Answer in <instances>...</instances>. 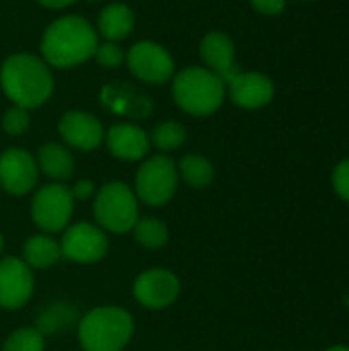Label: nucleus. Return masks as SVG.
<instances>
[{"mask_svg": "<svg viewBox=\"0 0 349 351\" xmlns=\"http://www.w3.org/2000/svg\"><path fill=\"white\" fill-rule=\"evenodd\" d=\"M99 45L97 29L78 14H64L51 21L41 35V58L49 68H76L91 60Z\"/></svg>", "mask_w": 349, "mask_h": 351, "instance_id": "f257e3e1", "label": "nucleus"}, {"mask_svg": "<svg viewBox=\"0 0 349 351\" xmlns=\"http://www.w3.org/2000/svg\"><path fill=\"white\" fill-rule=\"evenodd\" d=\"M0 86L12 105L23 109H37L49 101L56 82L51 68L35 53H12L0 66Z\"/></svg>", "mask_w": 349, "mask_h": 351, "instance_id": "f03ea898", "label": "nucleus"}, {"mask_svg": "<svg viewBox=\"0 0 349 351\" xmlns=\"http://www.w3.org/2000/svg\"><path fill=\"white\" fill-rule=\"evenodd\" d=\"M136 331L130 311L113 304L95 306L78 319L76 337L82 351H123Z\"/></svg>", "mask_w": 349, "mask_h": 351, "instance_id": "7ed1b4c3", "label": "nucleus"}, {"mask_svg": "<svg viewBox=\"0 0 349 351\" xmlns=\"http://www.w3.org/2000/svg\"><path fill=\"white\" fill-rule=\"evenodd\" d=\"M173 101L177 107L193 117H208L216 113L226 99V82L206 66H189L173 78Z\"/></svg>", "mask_w": 349, "mask_h": 351, "instance_id": "20e7f679", "label": "nucleus"}, {"mask_svg": "<svg viewBox=\"0 0 349 351\" xmlns=\"http://www.w3.org/2000/svg\"><path fill=\"white\" fill-rule=\"evenodd\" d=\"M95 224L107 234H128L140 220V202L134 187L123 181H109L97 187L93 197Z\"/></svg>", "mask_w": 349, "mask_h": 351, "instance_id": "39448f33", "label": "nucleus"}, {"mask_svg": "<svg viewBox=\"0 0 349 351\" xmlns=\"http://www.w3.org/2000/svg\"><path fill=\"white\" fill-rule=\"evenodd\" d=\"M179 183L181 179L177 160H173L169 154H148L136 171L134 193L140 204L163 208L177 195Z\"/></svg>", "mask_w": 349, "mask_h": 351, "instance_id": "423d86ee", "label": "nucleus"}, {"mask_svg": "<svg viewBox=\"0 0 349 351\" xmlns=\"http://www.w3.org/2000/svg\"><path fill=\"white\" fill-rule=\"evenodd\" d=\"M76 202L66 183H47L33 191L29 214L33 224L45 234H62L74 216Z\"/></svg>", "mask_w": 349, "mask_h": 351, "instance_id": "0eeeda50", "label": "nucleus"}, {"mask_svg": "<svg viewBox=\"0 0 349 351\" xmlns=\"http://www.w3.org/2000/svg\"><path fill=\"white\" fill-rule=\"evenodd\" d=\"M60 249L64 259L80 265H93L107 257L109 237L95 222H74L62 232Z\"/></svg>", "mask_w": 349, "mask_h": 351, "instance_id": "6e6552de", "label": "nucleus"}, {"mask_svg": "<svg viewBox=\"0 0 349 351\" xmlns=\"http://www.w3.org/2000/svg\"><path fill=\"white\" fill-rule=\"evenodd\" d=\"M125 64L130 72L146 84H165L175 76V60L171 51L150 39L134 43L125 51Z\"/></svg>", "mask_w": 349, "mask_h": 351, "instance_id": "1a4fd4ad", "label": "nucleus"}, {"mask_svg": "<svg viewBox=\"0 0 349 351\" xmlns=\"http://www.w3.org/2000/svg\"><path fill=\"white\" fill-rule=\"evenodd\" d=\"M181 294V280L169 267L144 269L132 286L134 300L148 311H165L177 302Z\"/></svg>", "mask_w": 349, "mask_h": 351, "instance_id": "9d476101", "label": "nucleus"}, {"mask_svg": "<svg viewBox=\"0 0 349 351\" xmlns=\"http://www.w3.org/2000/svg\"><path fill=\"white\" fill-rule=\"evenodd\" d=\"M39 181L35 156L25 148H6L0 154V191L21 197L33 193Z\"/></svg>", "mask_w": 349, "mask_h": 351, "instance_id": "9b49d317", "label": "nucleus"}, {"mask_svg": "<svg viewBox=\"0 0 349 351\" xmlns=\"http://www.w3.org/2000/svg\"><path fill=\"white\" fill-rule=\"evenodd\" d=\"M35 292V271L21 257H0V308L19 311Z\"/></svg>", "mask_w": 349, "mask_h": 351, "instance_id": "f8f14e48", "label": "nucleus"}, {"mask_svg": "<svg viewBox=\"0 0 349 351\" xmlns=\"http://www.w3.org/2000/svg\"><path fill=\"white\" fill-rule=\"evenodd\" d=\"M58 134L62 138V144L82 152H93L105 142V128L101 119L80 109L66 111L60 117Z\"/></svg>", "mask_w": 349, "mask_h": 351, "instance_id": "ddd939ff", "label": "nucleus"}, {"mask_svg": "<svg viewBox=\"0 0 349 351\" xmlns=\"http://www.w3.org/2000/svg\"><path fill=\"white\" fill-rule=\"evenodd\" d=\"M226 95L241 109H261L276 95L274 80L261 72H239L226 82Z\"/></svg>", "mask_w": 349, "mask_h": 351, "instance_id": "4468645a", "label": "nucleus"}, {"mask_svg": "<svg viewBox=\"0 0 349 351\" xmlns=\"http://www.w3.org/2000/svg\"><path fill=\"white\" fill-rule=\"evenodd\" d=\"M105 144L111 156L125 162H142L150 152V136L136 123H115L105 130Z\"/></svg>", "mask_w": 349, "mask_h": 351, "instance_id": "2eb2a0df", "label": "nucleus"}, {"mask_svg": "<svg viewBox=\"0 0 349 351\" xmlns=\"http://www.w3.org/2000/svg\"><path fill=\"white\" fill-rule=\"evenodd\" d=\"M200 53L208 70L218 74L224 82H228L234 74H239L237 66V47L228 33L210 31L204 35L200 43Z\"/></svg>", "mask_w": 349, "mask_h": 351, "instance_id": "dca6fc26", "label": "nucleus"}, {"mask_svg": "<svg viewBox=\"0 0 349 351\" xmlns=\"http://www.w3.org/2000/svg\"><path fill=\"white\" fill-rule=\"evenodd\" d=\"M37 167L39 175H45L51 179V183H64L74 175L76 160L70 152V148L62 142H47L37 150Z\"/></svg>", "mask_w": 349, "mask_h": 351, "instance_id": "f3484780", "label": "nucleus"}, {"mask_svg": "<svg viewBox=\"0 0 349 351\" xmlns=\"http://www.w3.org/2000/svg\"><path fill=\"white\" fill-rule=\"evenodd\" d=\"M136 27V14L125 2H111L107 4L99 19H97V33L105 37V41L119 43L121 39L130 37Z\"/></svg>", "mask_w": 349, "mask_h": 351, "instance_id": "a211bd4d", "label": "nucleus"}, {"mask_svg": "<svg viewBox=\"0 0 349 351\" xmlns=\"http://www.w3.org/2000/svg\"><path fill=\"white\" fill-rule=\"evenodd\" d=\"M21 259L29 265V269L33 271H43L53 267L60 259H62V249H60V241L53 239V234H45V232H37L33 237H29L23 245V255Z\"/></svg>", "mask_w": 349, "mask_h": 351, "instance_id": "6ab92c4d", "label": "nucleus"}, {"mask_svg": "<svg viewBox=\"0 0 349 351\" xmlns=\"http://www.w3.org/2000/svg\"><path fill=\"white\" fill-rule=\"evenodd\" d=\"M177 171H179V179L191 189H206L214 183V177H216V169L212 160L195 152L185 154L177 162Z\"/></svg>", "mask_w": 349, "mask_h": 351, "instance_id": "aec40b11", "label": "nucleus"}, {"mask_svg": "<svg viewBox=\"0 0 349 351\" xmlns=\"http://www.w3.org/2000/svg\"><path fill=\"white\" fill-rule=\"evenodd\" d=\"M78 319L80 317H78L76 306L70 304V302L60 300V302H53V304H49L47 308H43L39 313L35 329L41 331L43 337H47V335H60L64 329H68L72 325H78Z\"/></svg>", "mask_w": 349, "mask_h": 351, "instance_id": "412c9836", "label": "nucleus"}, {"mask_svg": "<svg viewBox=\"0 0 349 351\" xmlns=\"http://www.w3.org/2000/svg\"><path fill=\"white\" fill-rule=\"evenodd\" d=\"M134 232V239L140 247L148 249V251H158L163 247H167L169 239H171V232H169V226L156 218V216H144L136 222V226L132 228Z\"/></svg>", "mask_w": 349, "mask_h": 351, "instance_id": "4be33fe9", "label": "nucleus"}, {"mask_svg": "<svg viewBox=\"0 0 349 351\" xmlns=\"http://www.w3.org/2000/svg\"><path fill=\"white\" fill-rule=\"evenodd\" d=\"M185 140H187V130L183 123H179L175 119L160 121L150 132V146L160 150V154H169V152L179 150L185 144Z\"/></svg>", "mask_w": 349, "mask_h": 351, "instance_id": "5701e85b", "label": "nucleus"}, {"mask_svg": "<svg viewBox=\"0 0 349 351\" xmlns=\"http://www.w3.org/2000/svg\"><path fill=\"white\" fill-rule=\"evenodd\" d=\"M2 351H45V337L35 327H19L8 333Z\"/></svg>", "mask_w": 349, "mask_h": 351, "instance_id": "b1692460", "label": "nucleus"}, {"mask_svg": "<svg viewBox=\"0 0 349 351\" xmlns=\"http://www.w3.org/2000/svg\"><path fill=\"white\" fill-rule=\"evenodd\" d=\"M0 123H2V130L8 136H23L31 128V113H29V109L12 105V107H8L4 111Z\"/></svg>", "mask_w": 349, "mask_h": 351, "instance_id": "393cba45", "label": "nucleus"}, {"mask_svg": "<svg viewBox=\"0 0 349 351\" xmlns=\"http://www.w3.org/2000/svg\"><path fill=\"white\" fill-rule=\"evenodd\" d=\"M103 68H119L121 64H125V51L115 43V41H99L97 51L93 56Z\"/></svg>", "mask_w": 349, "mask_h": 351, "instance_id": "a878e982", "label": "nucleus"}, {"mask_svg": "<svg viewBox=\"0 0 349 351\" xmlns=\"http://www.w3.org/2000/svg\"><path fill=\"white\" fill-rule=\"evenodd\" d=\"M333 191L337 193L339 199H344L346 204H349V158L341 160L335 169H333Z\"/></svg>", "mask_w": 349, "mask_h": 351, "instance_id": "bb28decb", "label": "nucleus"}, {"mask_svg": "<svg viewBox=\"0 0 349 351\" xmlns=\"http://www.w3.org/2000/svg\"><path fill=\"white\" fill-rule=\"evenodd\" d=\"M70 193L74 197V202H84V199H93L97 193V185L93 179H78L72 187Z\"/></svg>", "mask_w": 349, "mask_h": 351, "instance_id": "cd10ccee", "label": "nucleus"}, {"mask_svg": "<svg viewBox=\"0 0 349 351\" xmlns=\"http://www.w3.org/2000/svg\"><path fill=\"white\" fill-rule=\"evenodd\" d=\"M251 4L257 12L267 16H276L286 8V0H251Z\"/></svg>", "mask_w": 349, "mask_h": 351, "instance_id": "c85d7f7f", "label": "nucleus"}, {"mask_svg": "<svg viewBox=\"0 0 349 351\" xmlns=\"http://www.w3.org/2000/svg\"><path fill=\"white\" fill-rule=\"evenodd\" d=\"M41 6H45V8H51V10H62V8H68V6H72L76 0H37Z\"/></svg>", "mask_w": 349, "mask_h": 351, "instance_id": "c756f323", "label": "nucleus"}, {"mask_svg": "<svg viewBox=\"0 0 349 351\" xmlns=\"http://www.w3.org/2000/svg\"><path fill=\"white\" fill-rule=\"evenodd\" d=\"M325 351H349V346H331L329 350Z\"/></svg>", "mask_w": 349, "mask_h": 351, "instance_id": "7c9ffc66", "label": "nucleus"}, {"mask_svg": "<svg viewBox=\"0 0 349 351\" xmlns=\"http://www.w3.org/2000/svg\"><path fill=\"white\" fill-rule=\"evenodd\" d=\"M2 249H4V237H2V232H0V257H2Z\"/></svg>", "mask_w": 349, "mask_h": 351, "instance_id": "2f4dec72", "label": "nucleus"}, {"mask_svg": "<svg viewBox=\"0 0 349 351\" xmlns=\"http://www.w3.org/2000/svg\"><path fill=\"white\" fill-rule=\"evenodd\" d=\"M91 2H93V0H91Z\"/></svg>", "mask_w": 349, "mask_h": 351, "instance_id": "473e14b6", "label": "nucleus"}]
</instances>
